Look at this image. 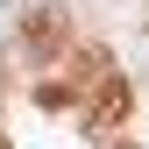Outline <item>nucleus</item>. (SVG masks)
I'll return each instance as SVG.
<instances>
[{"instance_id":"1","label":"nucleus","mask_w":149,"mask_h":149,"mask_svg":"<svg viewBox=\"0 0 149 149\" xmlns=\"http://www.w3.org/2000/svg\"><path fill=\"white\" fill-rule=\"evenodd\" d=\"M22 43L36 50V57H57V50L71 43V22H64V7H36L29 22H22Z\"/></svg>"},{"instance_id":"2","label":"nucleus","mask_w":149,"mask_h":149,"mask_svg":"<svg viewBox=\"0 0 149 149\" xmlns=\"http://www.w3.org/2000/svg\"><path fill=\"white\" fill-rule=\"evenodd\" d=\"M128 107H135V92H128V78H114V71H107V78H100V107H92V135H107V128H114V121H128Z\"/></svg>"},{"instance_id":"3","label":"nucleus","mask_w":149,"mask_h":149,"mask_svg":"<svg viewBox=\"0 0 149 149\" xmlns=\"http://www.w3.org/2000/svg\"><path fill=\"white\" fill-rule=\"evenodd\" d=\"M107 71H114V57H107V43H85L78 57H71V71H64V85H71V92H85V85H100Z\"/></svg>"},{"instance_id":"4","label":"nucleus","mask_w":149,"mask_h":149,"mask_svg":"<svg viewBox=\"0 0 149 149\" xmlns=\"http://www.w3.org/2000/svg\"><path fill=\"white\" fill-rule=\"evenodd\" d=\"M114 149H135V142H114Z\"/></svg>"},{"instance_id":"5","label":"nucleus","mask_w":149,"mask_h":149,"mask_svg":"<svg viewBox=\"0 0 149 149\" xmlns=\"http://www.w3.org/2000/svg\"><path fill=\"white\" fill-rule=\"evenodd\" d=\"M0 149H7V142H0Z\"/></svg>"}]
</instances>
